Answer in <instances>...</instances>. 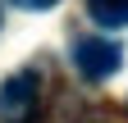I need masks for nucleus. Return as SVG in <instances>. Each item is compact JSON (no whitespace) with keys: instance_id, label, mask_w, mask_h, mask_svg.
<instances>
[{"instance_id":"nucleus-1","label":"nucleus","mask_w":128,"mask_h":123,"mask_svg":"<svg viewBox=\"0 0 128 123\" xmlns=\"http://www.w3.org/2000/svg\"><path fill=\"white\" fill-rule=\"evenodd\" d=\"M37 91H41V78L32 68L9 73V78L0 82V119L5 123H23L32 110H37Z\"/></svg>"},{"instance_id":"nucleus-2","label":"nucleus","mask_w":128,"mask_h":123,"mask_svg":"<svg viewBox=\"0 0 128 123\" xmlns=\"http://www.w3.org/2000/svg\"><path fill=\"white\" fill-rule=\"evenodd\" d=\"M73 59H78V68H82V78L92 82H105V78H114L119 64H124V50L114 41H105V37H82L73 46Z\"/></svg>"},{"instance_id":"nucleus-3","label":"nucleus","mask_w":128,"mask_h":123,"mask_svg":"<svg viewBox=\"0 0 128 123\" xmlns=\"http://www.w3.org/2000/svg\"><path fill=\"white\" fill-rule=\"evenodd\" d=\"M87 14L101 27H124L128 23V0H87Z\"/></svg>"},{"instance_id":"nucleus-4","label":"nucleus","mask_w":128,"mask_h":123,"mask_svg":"<svg viewBox=\"0 0 128 123\" xmlns=\"http://www.w3.org/2000/svg\"><path fill=\"white\" fill-rule=\"evenodd\" d=\"M9 5H18V9H55L60 0H9Z\"/></svg>"}]
</instances>
